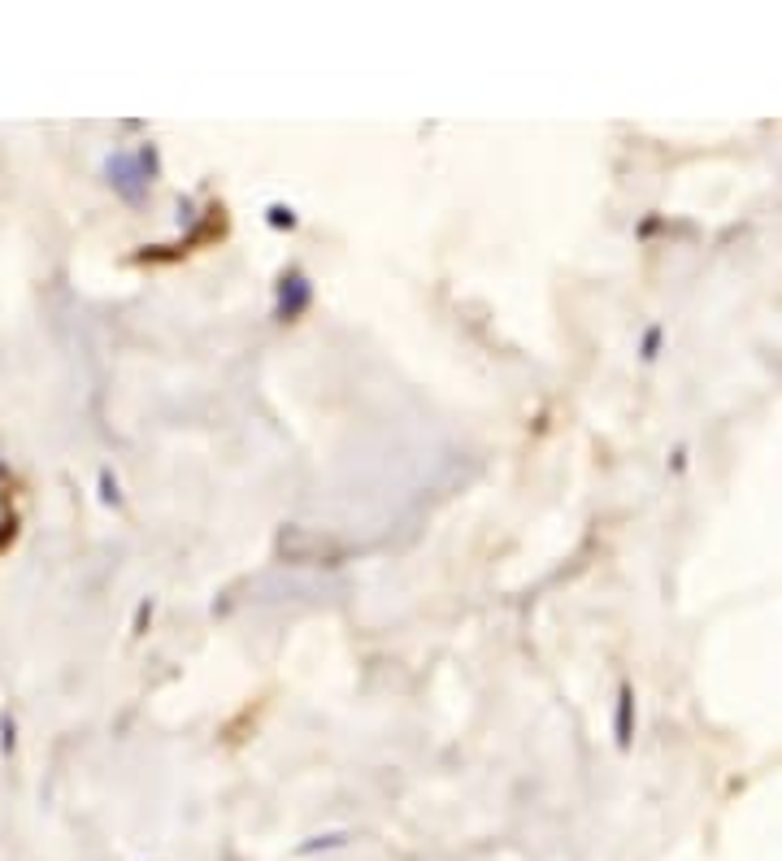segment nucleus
Masks as SVG:
<instances>
[{
  "mask_svg": "<svg viewBox=\"0 0 782 861\" xmlns=\"http://www.w3.org/2000/svg\"><path fill=\"white\" fill-rule=\"evenodd\" d=\"M270 213H274V222H279V226H283V222L291 226V209H270Z\"/></svg>",
  "mask_w": 782,
  "mask_h": 861,
  "instance_id": "2",
  "label": "nucleus"
},
{
  "mask_svg": "<svg viewBox=\"0 0 782 861\" xmlns=\"http://www.w3.org/2000/svg\"><path fill=\"white\" fill-rule=\"evenodd\" d=\"M630 705H635V696H630V688H622L617 696V744L622 748L630 744Z\"/></svg>",
  "mask_w": 782,
  "mask_h": 861,
  "instance_id": "1",
  "label": "nucleus"
}]
</instances>
